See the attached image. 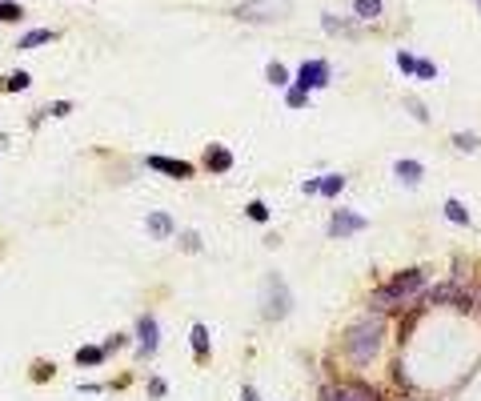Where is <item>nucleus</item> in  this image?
<instances>
[{
  "label": "nucleus",
  "mask_w": 481,
  "mask_h": 401,
  "mask_svg": "<svg viewBox=\"0 0 481 401\" xmlns=\"http://www.w3.org/2000/svg\"><path fill=\"white\" fill-rule=\"evenodd\" d=\"M381 337H385V317L381 313H369L361 321H353L349 329H345V354L353 357V361H373L377 349H381Z\"/></svg>",
  "instance_id": "f257e3e1"
},
{
  "label": "nucleus",
  "mask_w": 481,
  "mask_h": 401,
  "mask_svg": "<svg viewBox=\"0 0 481 401\" xmlns=\"http://www.w3.org/2000/svg\"><path fill=\"white\" fill-rule=\"evenodd\" d=\"M425 289V273L421 269H405V273H397L389 281L377 289V297H373V305L377 309H389V305H401V301H409Z\"/></svg>",
  "instance_id": "f03ea898"
},
{
  "label": "nucleus",
  "mask_w": 481,
  "mask_h": 401,
  "mask_svg": "<svg viewBox=\"0 0 481 401\" xmlns=\"http://www.w3.org/2000/svg\"><path fill=\"white\" fill-rule=\"evenodd\" d=\"M289 309H293V297H289V289H285V281L281 277H269L265 281V297H261V317L265 321H285L289 317Z\"/></svg>",
  "instance_id": "7ed1b4c3"
},
{
  "label": "nucleus",
  "mask_w": 481,
  "mask_h": 401,
  "mask_svg": "<svg viewBox=\"0 0 481 401\" xmlns=\"http://www.w3.org/2000/svg\"><path fill=\"white\" fill-rule=\"evenodd\" d=\"M160 349V325L153 313L137 317V357H157Z\"/></svg>",
  "instance_id": "20e7f679"
},
{
  "label": "nucleus",
  "mask_w": 481,
  "mask_h": 401,
  "mask_svg": "<svg viewBox=\"0 0 481 401\" xmlns=\"http://www.w3.org/2000/svg\"><path fill=\"white\" fill-rule=\"evenodd\" d=\"M233 17H241V21H281V17H289V4H273V0L241 4V8H233Z\"/></svg>",
  "instance_id": "39448f33"
},
{
  "label": "nucleus",
  "mask_w": 481,
  "mask_h": 401,
  "mask_svg": "<svg viewBox=\"0 0 481 401\" xmlns=\"http://www.w3.org/2000/svg\"><path fill=\"white\" fill-rule=\"evenodd\" d=\"M369 221L361 217V213H353V209H337L333 213V221H329V237H353V233H361Z\"/></svg>",
  "instance_id": "423d86ee"
},
{
  "label": "nucleus",
  "mask_w": 481,
  "mask_h": 401,
  "mask_svg": "<svg viewBox=\"0 0 481 401\" xmlns=\"http://www.w3.org/2000/svg\"><path fill=\"white\" fill-rule=\"evenodd\" d=\"M297 80L313 93V89H325L329 85V61H305L297 69Z\"/></svg>",
  "instance_id": "0eeeda50"
},
{
  "label": "nucleus",
  "mask_w": 481,
  "mask_h": 401,
  "mask_svg": "<svg viewBox=\"0 0 481 401\" xmlns=\"http://www.w3.org/2000/svg\"><path fill=\"white\" fill-rule=\"evenodd\" d=\"M145 165L157 169V173H164V177H193V165H184V161H173V157H160V153H149L145 157Z\"/></svg>",
  "instance_id": "6e6552de"
},
{
  "label": "nucleus",
  "mask_w": 481,
  "mask_h": 401,
  "mask_svg": "<svg viewBox=\"0 0 481 401\" xmlns=\"http://www.w3.org/2000/svg\"><path fill=\"white\" fill-rule=\"evenodd\" d=\"M145 229H149V237H160V241H164V237H173V233H177V225H173V217H169V213H160V209H153L149 217H145Z\"/></svg>",
  "instance_id": "1a4fd4ad"
},
{
  "label": "nucleus",
  "mask_w": 481,
  "mask_h": 401,
  "mask_svg": "<svg viewBox=\"0 0 481 401\" xmlns=\"http://www.w3.org/2000/svg\"><path fill=\"white\" fill-rule=\"evenodd\" d=\"M205 169L209 173H229L233 169V153L225 144H209L205 149Z\"/></svg>",
  "instance_id": "9d476101"
},
{
  "label": "nucleus",
  "mask_w": 481,
  "mask_h": 401,
  "mask_svg": "<svg viewBox=\"0 0 481 401\" xmlns=\"http://www.w3.org/2000/svg\"><path fill=\"white\" fill-rule=\"evenodd\" d=\"M189 345H193V357L197 361H209V354H213V341H209V329L197 321L193 325V333H189Z\"/></svg>",
  "instance_id": "9b49d317"
},
{
  "label": "nucleus",
  "mask_w": 481,
  "mask_h": 401,
  "mask_svg": "<svg viewBox=\"0 0 481 401\" xmlns=\"http://www.w3.org/2000/svg\"><path fill=\"white\" fill-rule=\"evenodd\" d=\"M393 173H397L405 185H421V177H425L421 161H397V165H393Z\"/></svg>",
  "instance_id": "f8f14e48"
},
{
  "label": "nucleus",
  "mask_w": 481,
  "mask_h": 401,
  "mask_svg": "<svg viewBox=\"0 0 481 401\" xmlns=\"http://www.w3.org/2000/svg\"><path fill=\"white\" fill-rule=\"evenodd\" d=\"M48 41H56L52 28H32V32H24L21 41H17V48H41V45H48Z\"/></svg>",
  "instance_id": "ddd939ff"
},
{
  "label": "nucleus",
  "mask_w": 481,
  "mask_h": 401,
  "mask_svg": "<svg viewBox=\"0 0 481 401\" xmlns=\"http://www.w3.org/2000/svg\"><path fill=\"white\" fill-rule=\"evenodd\" d=\"M325 401H373L365 385H349V389H337V393H325Z\"/></svg>",
  "instance_id": "4468645a"
},
{
  "label": "nucleus",
  "mask_w": 481,
  "mask_h": 401,
  "mask_svg": "<svg viewBox=\"0 0 481 401\" xmlns=\"http://www.w3.org/2000/svg\"><path fill=\"white\" fill-rule=\"evenodd\" d=\"M105 354H109L105 345H81V349H76V365H100Z\"/></svg>",
  "instance_id": "2eb2a0df"
},
{
  "label": "nucleus",
  "mask_w": 481,
  "mask_h": 401,
  "mask_svg": "<svg viewBox=\"0 0 481 401\" xmlns=\"http://www.w3.org/2000/svg\"><path fill=\"white\" fill-rule=\"evenodd\" d=\"M341 189H345L341 173H325V177H321V193H317V197H337Z\"/></svg>",
  "instance_id": "dca6fc26"
},
{
  "label": "nucleus",
  "mask_w": 481,
  "mask_h": 401,
  "mask_svg": "<svg viewBox=\"0 0 481 401\" xmlns=\"http://www.w3.org/2000/svg\"><path fill=\"white\" fill-rule=\"evenodd\" d=\"M381 8H385L381 0H357V4H353V12H357L361 21H377V17H381Z\"/></svg>",
  "instance_id": "f3484780"
},
{
  "label": "nucleus",
  "mask_w": 481,
  "mask_h": 401,
  "mask_svg": "<svg viewBox=\"0 0 481 401\" xmlns=\"http://www.w3.org/2000/svg\"><path fill=\"white\" fill-rule=\"evenodd\" d=\"M445 217H449L453 225H469V209L461 205L458 197H449V201H445Z\"/></svg>",
  "instance_id": "a211bd4d"
},
{
  "label": "nucleus",
  "mask_w": 481,
  "mask_h": 401,
  "mask_svg": "<svg viewBox=\"0 0 481 401\" xmlns=\"http://www.w3.org/2000/svg\"><path fill=\"white\" fill-rule=\"evenodd\" d=\"M285 105H289V109H301V105H309V89H305V85H289V93H285Z\"/></svg>",
  "instance_id": "6ab92c4d"
},
{
  "label": "nucleus",
  "mask_w": 481,
  "mask_h": 401,
  "mask_svg": "<svg viewBox=\"0 0 481 401\" xmlns=\"http://www.w3.org/2000/svg\"><path fill=\"white\" fill-rule=\"evenodd\" d=\"M265 76H269V85H289V69L281 61H269L265 65Z\"/></svg>",
  "instance_id": "aec40b11"
},
{
  "label": "nucleus",
  "mask_w": 481,
  "mask_h": 401,
  "mask_svg": "<svg viewBox=\"0 0 481 401\" xmlns=\"http://www.w3.org/2000/svg\"><path fill=\"white\" fill-rule=\"evenodd\" d=\"M413 76H417V80H434V76H437V65L429 61V56H417V65H413Z\"/></svg>",
  "instance_id": "412c9836"
},
{
  "label": "nucleus",
  "mask_w": 481,
  "mask_h": 401,
  "mask_svg": "<svg viewBox=\"0 0 481 401\" xmlns=\"http://www.w3.org/2000/svg\"><path fill=\"white\" fill-rule=\"evenodd\" d=\"M24 17V8L17 4V0H0V21H8V24H17Z\"/></svg>",
  "instance_id": "4be33fe9"
},
{
  "label": "nucleus",
  "mask_w": 481,
  "mask_h": 401,
  "mask_svg": "<svg viewBox=\"0 0 481 401\" xmlns=\"http://www.w3.org/2000/svg\"><path fill=\"white\" fill-rule=\"evenodd\" d=\"M28 85H32V76H28V72H12V76L4 80V89H12V93H21V89H28Z\"/></svg>",
  "instance_id": "5701e85b"
},
{
  "label": "nucleus",
  "mask_w": 481,
  "mask_h": 401,
  "mask_svg": "<svg viewBox=\"0 0 481 401\" xmlns=\"http://www.w3.org/2000/svg\"><path fill=\"white\" fill-rule=\"evenodd\" d=\"M413 65H417V56H413V52H397V69L405 72V76H413Z\"/></svg>",
  "instance_id": "b1692460"
},
{
  "label": "nucleus",
  "mask_w": 481,
  "mask_h": 401,
  "mask_svg": "<svg viewBox=\"0 0 481 401\" xmlns=\"http://www.w3.org/2000/svg\"><path fill=\"white\" fill-rule=\"evenodd\" d=\"M453 144H458V149H478L481 137H473V133H458V137H453Z\"/></svg>",
  "instance_id": "393cba45"
},
{
  "label": "nucleus",
  "mask_w": 481,
  "mask_h": 401,
  "mask_svg": "<svg viewBox=\"0 0 481 401\" xmlns=\"http://www.w3.org/2000/svg\"><path fill=\"white\" fill-rule=\"evenodd\" d=\"M253 217V221H261V225H265V221H269V209H265V205H261V201H253L249 209H245Z\"/></svg>",
  "instance_id": "a878e982"
},
{
  "label": "nucleus",
  "mask_w": 481,
  "mask_h": 401,
  "mask_svg": "<svg viewBox=\"0 0 481 401\" xmlns=\"http://www.w3.org/2000/svg\"><path fill=\"white\" fill-rule=\"evenodd\" d=\"M321 24H325L329 32H337V28H349V21H337L333 12H325V17H321Z\"/></svg>",
  "instance_id": "bb28decb"
},
{
  "label": "nucleus",
  "mask_w": 481,
  "mask_h": 401,
  "mask_svg": "<svg viewBox=\"0 0 481 401\" xmlns=\"http://www.w3.org/2000/svg\"><path fill=\"white\" fill-rule=\"evenodd\" d=\"M405 109H409V113H413V117H417V120H429V113H425V105H417L413 96H409V100H405Z\"/></svg>",
  "instance_id": "cd10ccee"
},
{
  "label": "nucleus",
  "mask_w": 481,
  "mask_h": 401,
  "mask_svg": "<svg viewBox=\"0 0 481 401\" xmlns=\"http://www.w3.org/2000/svg\"><path fill=\"white\" fill-rule=\"evenodd\" d=\"M149 393H153V398H164V378H153V381H149Z\"/></svg>",
  "instance_id": "c85d7f7f"
},
{
  "label": "nucleus",
  "mask_w": 481,
  "mask_h": 401,
  "mask_svg": "<svg viewBox=\"0 0 481 401\" xmlns=\"http://www.w3.org/2000/svg\"><path fill=\"white\" fill-rule=\"evenodd\" d=\"M181 245H184V249H201V237H197V233H184Z\"/></svg>",
  "instance_id": "c756f323"
},
{
  "label": "nucleus",
  "mask_w": 481,
  "mask_h": 401,
  "mask_svg": "<svg viewBox=\"0 0 481 401\" xmlns=\"http://www.w3.org/2000/svg\"><path fill=\"white\" fill-rule=\"evenodd\" d=\"M69 113H72V105H69V100H61V105H52V117H69Z\"/></svg>",
  "instance_id": "7c9ffc66"
},
{
  "label": "nucleus",
  "mask_w": 481,
  "mask_h": 401,
  "mask_svg": "<svg viewBox=\"0 0 481 401\" xmlns=\"http://www.w3.org/2000/svg\"><path fill=\"white\" fill-rule=\"evenodd\" d=\"M241 401H261V398H257V389H253V385H241Z\"/></svg>",
  "instance_id": "2f4dec72"
},
{
  "label": "nucleus",
  "mask_w": 481,
  "mask_h": 401,
  "mask_svg": "<svg viewBox=\"0 0 481 401\" xmlns=\"http://www.w3.org/2000/svg\"><path fill=\"white\" fill-rule=\"evenodd\" d=\"M305 193H309V197H317V193H321V177H317V181H305Z\"/></svg>",
  "instance_id": "473e14b6"
}]
</instances>
